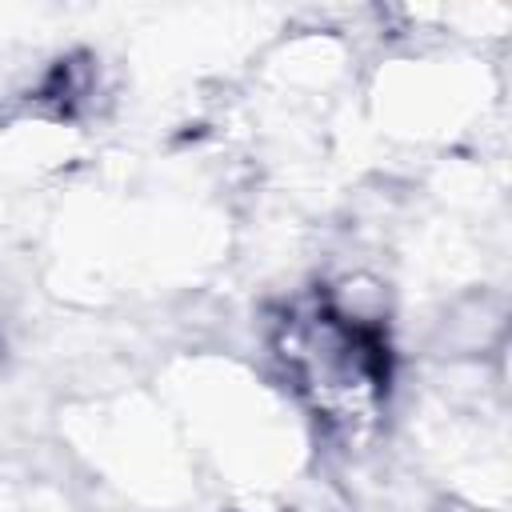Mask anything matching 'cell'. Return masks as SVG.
Instances as JSON below:
<instances>
[{
    "label": "cell",
    "mask_w": 512,
    "mask_h": 512,
    "mask_svg": "<svg viewBox=\"0 0 512 512\" xmlns=\"http://www.w3.org/2000/svg\"><path fill=\"white\" fill-rule=\"evenodd\" d=\"M280 356L312 408L340 428L372 420V408L388 388L384 336L332 304L292 312L284 324Z\"/></svg>",
    "instance_id": "6da1fadb"
}]
</instances>
